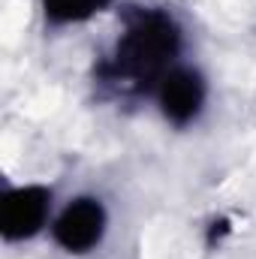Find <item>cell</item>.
I'll return each mask as SVG.
<instances>
[{
	"instance_id": "cell-5",
	"label": "cell",
	"mask_w": 256,
	"mask_h": 259,
	"mask_svg": "<svg viewBox=\"0 0 256 259\" xmlns=\"http://www.w3.org/2000/svg\"><path fill=\"white\" fill-rule=\"evenodd\" d=\"M106 0H42L46 15L52 21H81L94 15Z\"/></svg>"
},
{
	"instance_id": "cell-1",
	"label": "cell",
	"mask_w": 256,
	"mask_h": 259,
	"mask_svg": "<svg viewBox=\"0 0 256 259\" xmlns=\"http://www.w3.org/2000/svg\"><path fill=\"white\" fill-rule=\"evenodd\" d=\"M175 42H178V33L172 21L157 12H148L139 21H133V27L127 30L118 49V64L133 78L154 75L157 69H163L166 58H172Z\"/></svg>"
},
{
	"instance_id": "cell-2",
	"label": "cell",
	"mask_w": 256,
	"mask_h": 259,
	"mask_svg": "<svg viewBox=\"0 0 256 259\" xmlns=\"http://www.w3.org/2000/svg\"><path fill=\"white\" fill-rule=\"evenodd\" d=\"M49 205L52 193L46 187H15L3 196L0 202V232L6 241H21L30 238L42 229L46 217H49Z\"/></svg>"
},
{
	"instance_id": "cell-4",
	"label": "cell",
	"mask_w": 256,
	"mask_h": 259,
	"mask_svg": "<svg viewBox=\"0 0 256 259\" xmlns=\"http://www.w3.org/2000/svg\"><path fill=\"white\" fill-rule=\"evenodd\" d=\"M202 97H205V88H202V78L190 72V69H175L163 78L160 84V106H163V115L175 124H187L196 118L199 106H202Z\"/></svg>"
},
{
	"instance_id": "cell-3",
	"label": "cell",
	"mask_w": 256,
	"mask_h": 259,
	"mask_svg": "<svg viewBox=\"0 0 256 259\" xmlns=\"http://www.w3.org/2000/svg\"><path fill=\"white\" fill-rule=\"evenodd\" d=\"M106 232V211L97 199H75L55 220V238L69 253H88Z\"/></svg>"
}]
</instances>
